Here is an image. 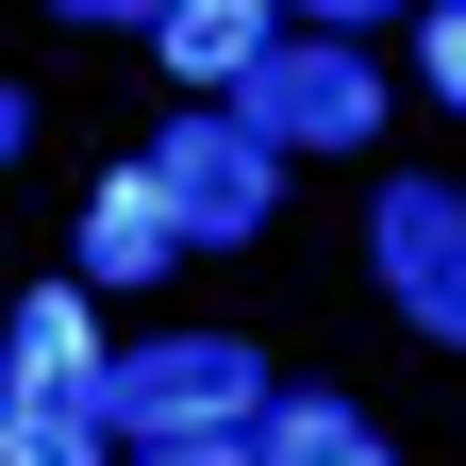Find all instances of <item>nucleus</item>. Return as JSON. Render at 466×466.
<instances>
[{"label": "nucleus", "mask_w": 466, "mask_h": 466, "mask_svg": "<svg viewBox=\"0 0 466 466\" xmlns=\"http://www.w3.org/2000/svg\"><path fill=\"white\" fill-rule=\"evenodd\" d=\"M100 417H116V450H134V466H150V450H267L283 383H267L250 333H150V350H116Z\"/></svg>", "instance_id": "f257e3e1"}, {"label": "nucleus", "mask_w": 466, "mask_h": 466, "mask_svg": "<svg viewBox=\"0 0 466 466\" xmlns=\"http://www.w3.org/2000/svg\"><path fill=\"white\" fill-rule=\"evenodd\" d=\"M150 184H167V217H184V250H233V233H267V200H283V150L250 134V116H184L167 150H134Z\"/></svg>", "instance_id": "f03ea898"}, {"label": "nucleus", "mask_w": 466, "mask_h": 466, "mask_svg": "<svg viewBox=\"0 0 466 466\" xmlns=\"http://www.w3.org/2000/svg\"><path fill=\"white\" fill-rule=\"evenodd\" d=\"M233 116H250L267 150H367V134H383V67H367V50H333V34H283L267 84L233 100Z\"/></svg>", "instance_id": "7ed1b4c3"}, {"label": "nucleus", "mask_w": 466, "mask_h": 466, "mask_svg": "<svg viewBox=\"0 0 466 466\" xmlns=\"http://www.w3.org/2000/svg\"><path fill=\"white\" fill-rule=\"evenodd\" d=\"M367 250H383V283H400V317H417L433 350H466V184H383Z\"/></svg>", "instance_id": "20e7f679"}, {"label": "nucleus", "mask_w": 466, "mask_h": 466, "mask_svg": "<svg viewBox=\"0 0 466 466\" xmlns=\"http://www.w3.org/2000/svg\"><path fill=\"white\" fill-rule=\"evenodd\" d=\"M150 50L200 84V116H233L267 84V50H283V17H250V0H184V17H150Z\"/></svg>", "instance_id": "39448f33"}, {"label": "nucleus", "mask_w": 466, "mask_h": 466, "mask_svg": "<svg viewBox=\"0 0 466 466\" xmlns=\"http://www.w3.org/2000/svg\"><path fill=\"white\" fill-rule=\"evenodd\" d=\"M100 383H116V350L84 317V283H34L17 300V400H100Z\"/></svg>", "instance_id": "423d86ee"}, {"label": "nucleus", "mask_w": 466, "mask_h": 466, "mask_svg": "<svg viewBox=\"0 0 466 466\" xmlns=\"http://www.w3.org/2000/svg\"><path fill=\"white\" fill-rule=\"evenodd\" d=\"M150 267H184V217H167L150 167H116V184L84 200V283H150Z\"/></svg>", "instance_id": "0eeeda50"}, {"label": "nucleus", "mask_w": 466, "mask_h": 466, "mask_svg": "<svg viewBox=\"0 0 466 466\" xmlns=\"http://www.w3.org/2000/svg\"><path fill=\"white\" fill-rule=\"evenodd\" d=\"M267 466H383V433H367V400H333V383H283Z\"/></svg>", "instance_id": "6e6552de"}, {"label": "nucleus", "mask_w": 466, "mask_h": 466, "mask_svg": "<svg viewBox=\"0 0 466 466\" xmlns=\"http://www.w3.org/2000/svg\"><path fill=\"white\" fill-rule=\"evenodd\" d=\"M100 400H17V417H0V466H100Z\"/></svg>", "instance_id": "1a4fd4ad"}, {"label": "nucleus", "mask_w": 466, "mask_h": 466, "mask_svg": "<svg viewBox=\"0 0 466 466\" xmlns=\"http://www.w3.org/2000/svg\"><path fill=\"white\" fill-rule=\"evenodd\" d=\"M417 50H433V100H466V0H433V17H417Z\"/></svg>", "instance_id": "9d476101"}, {"label": "nucleus", "mask_w": 466, "mask_h": 466, "mask_svg": "<svg viewBox=\"0 0 466 466\" xmlns=\"http://www.w3.org/2000/svg\"><path fill=\"white\" fill-rule=\"evenodd\" d=\"M150 466H267V450H150Z\"/></svg>", "instance_id": "9b49d317"}]
</instances>
